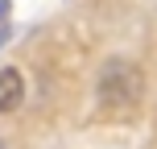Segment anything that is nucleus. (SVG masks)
<instances>
[{"label":"nucleus","instance_id":"nucleus-4","mask_svg":"<svg viewBox=\"0 0 157 149\" xmlns=\"http://www.w3.org/2000/svg\"><path fill=\"white\" fill-rule=\"evenodd\" d=\"M4 17H8V0H0V21H4Z\"/></svg>","mask_w":157,"mask_h":149},{"label":"nucleus","instance_id":"nucleus-2","mask_svg":"<svg viewBox=\"0 0 157 149\" xmlns=\"http://www.w3.org/2000/svg\"><path fill=\"white\" fill-rule=\"evenodd\" d=\"M25 100V75L17 66H0V116L17 112Z\"/></svg>","mask_w":157,"mask_h":149},{"label":"nucleus","instance_id":"nucleus-3","mask_svg":"<svg viewBox=\"0 0 157 149\" xmlns=\"http://www.w3.org/2000/svg\"><path fill=\"white\" fill-rule=\"evenodd\" d=\"M4 41H8V17L0 21V46H4Z\"/></svg>","mask_w":157,"mask_h":149},{"label":"nucleus","instance_id":"nucleus-5","mask_svg":"<svg viewBox=\"0 0 157 149\" xmlns=\"http://www.w3.org/2000/svg\"><path fill=\"white\" fill-rule=\"evenodd\" d=\"M0 149H8V145H4V137H0Z\"/></svg>","mask_w":157,"mask_h":149},{"label":"nucleus","instance_id":"nucleus-1","mask_svg":"<svg viewBox=\"0 0 157 149\" xmlns=\"http://www.w3.org/2000/svg\"><path fill=\"white\" fill-rule=\"evenodd\" d=\"M95 91H99V108L108 112V116H128V112L141 108L145 75H141V66L128 62V58H112V62H103Z\"/></svg>","mask_w":157,"mask_h":149}]
</instances>
